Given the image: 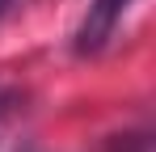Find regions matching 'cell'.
Wrapping results in <instances>:
<instances>
[{
	"label": "cell",
	"instance_id": "1",
	"mask_svg": "<svg viewBox=\"0 0 156 152\" xmlns=\"http://www.w3.org/2000/svg\"><path fill=\"white\" fill-rule=\"evenodd\" d=\"M131 0H89V13H84V21L76 30V55H97L105 51V42L114 38V30L122 21V13H127Z\"/></svg>",
	"mask_w": 156,
	"mask_h": 152
},
{
	"label": "cell",
	"instance_id": "3",
	"mask_svg": "<svg viewBox=\"0 0 156 152\" xmlns=\"http://www.w3.org/2000/svg\"><path fill=\"white\" fill-rule=\"evenodd\" d=\"M17 4H21V0H0V21H4V17H9V13H13Z\"/></svg>",
	"mask_w": 156,
	"mask_h": 152
},
{
	"label": "cell",
	"instance_id": "2",
	"mask_svg": "<svg viewBox=\"0 0 156 152\" xmlns=\"http://www.w3.org/2000/svg\"><path fill=\"white\" fill-rule=\"evenodd\" d=\"M17 93H9V89H0V135H4V127H9V118H13V110H17Z\"/></svg>",
	"mask_w": 156,
	"mask_h": 152
}]
</instances>
